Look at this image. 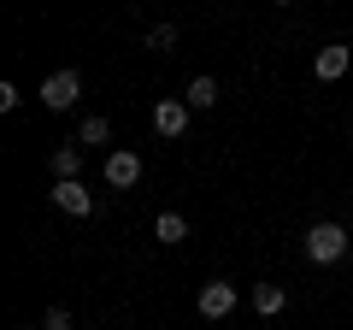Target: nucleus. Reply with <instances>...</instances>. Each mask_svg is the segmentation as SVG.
Masks as SVG:
<instances>
[{
  "label": "nucleus",
  "instance_id": "nucleus-1",
  "mask_svg": "<svg viewBox=\"0 0 353 330\" xmlns=\"http://www.w3.org/2000/svg\"><path fill=\"white\" fill-rule=\"evenodd\" d=\"M347 248H353V230L330 224V218H318V224L306 230V260H312V266H336Z\"/></svg>",
  "mask_w": 353,
  "mask_h": 330
},
{
  "label": "nucleus",
  "instance_id": "nucleus-2",
  "mask_svg": "<svg viewBox=\"0 0 353 330\" xmlns=\"http://www.w3.org/2000/svg\"><path fill=\"white\" fill-rule=\"evenodd\" d=\"M77 95H83V77L77 71H53L48 83H41V106H53V113H65Z\"/></svg>",
  "mask_w": 353,
  "mask_h": 330
},
{
  "label": "nucleus",
  "instance_id": "nucleus-3",
  "mask_svg": "<svg viewBox=\"0 0 353 330\" xmlns=\"http://www.w3.org/2000/svg\"><path fill=\"white\" fill-rule=\"evenodd\" d=\"M53 206L71 213V218H88V213H94V195L83 189V177H71V183H53Z\"/></svg>",
  "mask_w": 353,
  "mask_h": 330
},
{
  "label": "nucleus",
  "instance_id": "nucleus-4",
  "mask_svg": "<svg viewBox=\"0 0 353 330\" xmlns=\"http://www.w3.org/2000/svg\"><path fill=\"white\" fill-rule=\"evenodd\" d=\"M106 183H112V189H136L141 183V153H106Z\"/></svg>",
  "mask_w": 353,
  "mask_h": 330
},
{
  "label": "nucleus",
  "instance_id": "nucleus-5",
  "mask_svg": "<svg viewBox=\"0 0 353 330\" xmlns=\"http://www.w3.org/2000/svg\"><path fill=\"white\" fill-rule=\"evenodd\" d=\"M153 130H159L165 142H176L183 130H189V101H159L153 106Z\"/></svg>",
  "mask_w": 353,
  "mask_h": 330
},
{
  "label": "nucleus",
  "instance_id": "nucleus-6",
  "mask_svg": "<svg viewBox=\"0 0 353 330\" xmlns=\"http://www.w3.org/2000/svg\"><path fill=\"white\" fill-rule=\"evenodd\" d=\"M201 313H206V318H230V313H236V283L212 278V283L201 289Z\"/></svg>",
  "mask_w": 353,
  "mask_h": 330
},
{
  "label": "nucleus",
  "instance_id": "nucleus-7",
  "mask_svg": "<svg viewBox=\"0 0 353 330\" xmlns=\"http://www.w3.org/2000/svg\"><path fill=\"white\" fill-rule=\"evenodd\" d=\"M347 65H353V53L341 48V41H330V48H318V83H336V77H347Z\"/></svg>",
  "mask_w": 353,
  "mask_h": 330
},
{
  "label": "nucleus",
  "instance_id": "nucleus-8",
  "mask_svg": "<svg viewBox=\"0 0 353 330\" xmlns=\"http://www.w3.org/2000/svg\"><path fill=\"white\" fill-rule=\"evenodd\" d=\"M283 307H289V295H283V283H259V289H253V313H265V318H277Z\"/></svg>",
  "mask_w": 353,
  "mask_h": 330
},
{
  "label": "nucleus",
  "instance_id": "nucleus-9",
  "mask_svg": "<svg viewBox=\"0 0 353 330\" xmlns=\"http://www.w3.org/2000/svg\"><path fill=\"white\" fill-rule=\"evenodd\" d=\"M53 177H59V183H71L77 177V165H83V148H77V142H65V148H53Z\"/></svg>",
  "mask_w": 353,
  "mask_h": 330
},
{
  "label": "nucleus",
  "instance_id": "nucleus-10",
  "mask_svg": "<svg viewBox=\"0 0 353 330\" xmlns=\"http://www.w3.org/2000/svg\"><path fill=\"white\" fill-rule=\"evenodd\" d=\"M153 236L171 242V248H176V242H189V218H183V213H159V218H153Z\"/></svg>",
  "mask_w": 353,
  "mask_h": 330
},
{
  "label": "nucleus",
  "instance_id": "nucleus-11",
  "mask_svg": "<svg viewBox=\"0 0 353 330\" xmlns=\"http://www.w3.org/2000/svg\"><path fill=\"white\" fill-rule=\"evenodd\" d=\"M183 101H189V113H206V106H218V83H212V77H194Z\"/></svg>",
  "mask_w": 353,
  "mask_h": 330
},
{
  "label": "nucleus",
  "instance_id": "nucleus-12",
  "mask_svg": "<svg viewBox=\"0 0 353 330\" xmlns=\"http://www.w3.org/2000/svg\"><path fill=\"white\" fill-rule=\"evenodd\" d=\"M106 136H112V124H106L101 113H94V118H83V130H77V142H83V148H101Z\"/></svg>",
  "mask_w": 353,
  "mask_h": 330
},
{
  "label": "nucleus",
  "instance_id": "nucleus-13",
  "mask_svg": "<svg viewBox=\"0 0 353 330\" xmlns=\"http://www.w3.org/2000/svg\"><path fill=\"white\" fill-rule=\"evenodd\" d=\"M148 48H153V53H171V48H176V24H153Z\"/></svg>",
  "mask_w": 353,
  "mask_h": 330
},
{
  "label": "nucleus",
  "instance_id": "nucleus-14",
  "mask_svg": "<svg viewBox=\"0 0 353 330\" xmlns=\"http://www.w3.org/2000/svg\"><path fill=\"white\" fill-rule=\"evenodd\" d=\"M41 330H71V313H65V307H53V313L41 318Z\"/></svg>",
  "mask_w": 353,
  "mask_h": 330
}]
</instances>
